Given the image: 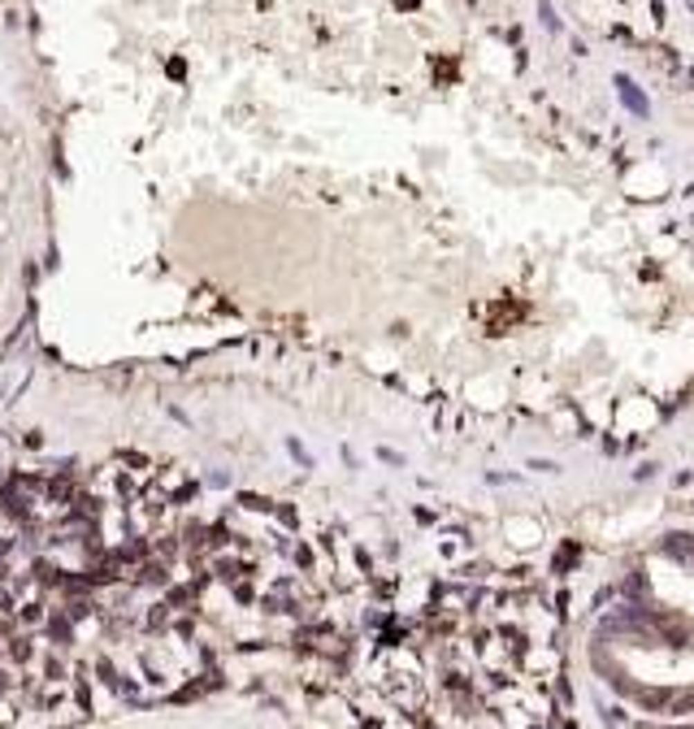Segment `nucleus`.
Segmentation results:
<instances>
[{"label":"nucleus","instance_id":"obj_1","mask_svg":"<svg viewBox=\"0 0 694 729\" xmlns=\"http://www.w3.org/2000/svg\"><path fill=\"white\" fill-rule=\"evenodd\" d=\"M621 96H625V105L634 109V113H647V100L634 91V83H629V78H621Z\"/></svg>","mask_w":694,"mask_h":729}]
</instances>
